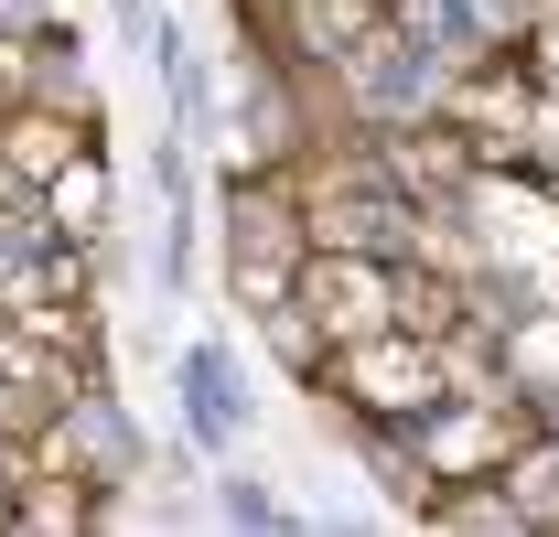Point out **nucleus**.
Segmentation results:
<instances>
[{
    "label": "nucleus",
    "mask_w": 559,
    "mask_h": 537,
    "mask_svg": "<svg viewBox=\"0 0 559 537\" xmlns=\"http://www.w3.org/2000/svg\"><path fill=\"white\" fill-rule=\"evenodd\" d=\"M119 11H130V22H140V11H151V0H119Z\"/></svg>",
    "instance_id": "nucleus-6"
},
{
    "label": "nucleus",
    "mask_w": 559,
    "mask_h": 537,
    "mask_svg": "<svg viewBox=\"0 0 559 537\" xmlns=\"http://www.w3.org/2000/svg\"><path fill=\"white\" fill-rule=\"evenodd\" d=\"M334 75H345L355 119L366 130H419V119H441V97H452V65L419 44V33H399V22H366L345 55H334Z\"/></svg>",
    "instance_id": "nucleus-1"
},
{
    "label": "nucleus",
    "mask_w": 559,
    "mask_h": 537,
    "mask_svg": "<svg viewBox=\"0 0 559 537\" xmlns=\"http://www.w3.org/2000/svg\"><path fill=\"white\" fill-rule=\"evenodd\" d=\"M66 441H86L97 484H130V473H140V430L119 419V398H97V387H75V408H66Z\"/></svg>",
    "instance_id": "nucleus-3"
},
{
    "label": "nucleus",
    "mask_w": 559,
    "mask_h": 537,
    "mask_svg": "<svg viewBox=\"0 0 559 537\" xmlns=\"http://www.w3.org/2000/svg\"><path fill=\"white\" fill-rule=\"evenodd\" d=\"M183 430L205 441V452H237L248 441V387H237V355L226 344H183Z\"/></svg>",
    "instance_id": "nucleus-2"
},
{
    "label": "nucleus",
    "mask_w": 559,
    "mask_h": 537,
    "mask_svg": "<svg viewBox=\"0 0 559 537\" xmlns=\"http://www.w3.org/2000/svg\"><path fill=\"white\" fill-rule=\"evenodd\" d=\"M215 505H226L237 527H280V494L259 484V473H226V484H215Z\"/></svg>",
    "instance_id": "nucleus-4"
},
{
    "label": "nucleus",
    "mask_w": 559,
    "mask_h": 537,
    "mask_svg": "<svg viewBox=\"0 0 559 537\" xmlns=\"http://www.w3.org/2000/svg\"><path fill=\"white\" fill-rule=\"evenodd\" d=\"M44 33V0H0V44H33Z\"/></svg>",
    "instance_id": "nucleus-5"
}]
</instances>
